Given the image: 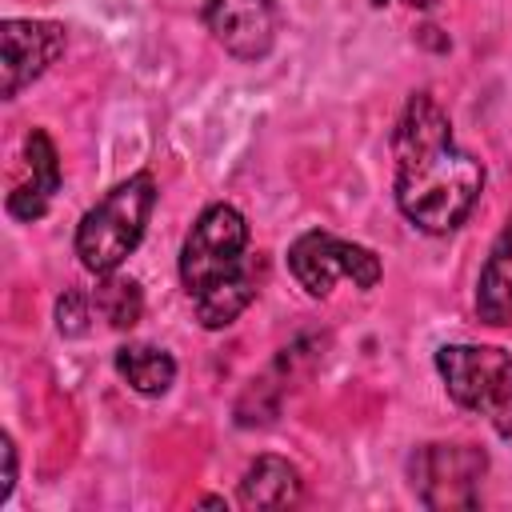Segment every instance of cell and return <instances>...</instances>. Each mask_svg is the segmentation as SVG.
I'll list each match as a JSON object with an SVG mask.
<instances>
[{"label":"cell","instance_id":"cell-11","mask_svg":"<svg viewBox=\"0 0 512 512\" xmlns=\"http://www.w3.org/2000/svg\"><path fill=\"white\" fill-rule=\"evenodd\" d=\"M300 500V472L280 456H256L240 476L244 508H288Z\"/></svg>","mask_w":512,"mask_h":512},{"label":"cell","instance_id":"cell-4","mask_svg":"<svg viewBox=\"0 0 512 512\" xmlns=\"http://www.w3.org/2000/svg\"><path fill=\"white\" fill-rule=\"evenodd\" d=\"M436 372L460 408L484 416L500 436H512V352L496 344H444Z\"/></svg>","mask_w":512,"mask_h":512},{"label":"cell","instance_id":"cell-6","mask_svg":"<svg viewBox=\"0 0 512 512\" xmlns=\"http://www.w3.org/2000/svg\"><path fill=\"white\" fill-rule=\"evenodd\" d=\"M288 268L308 296H328L336 280H352L356 288H372L380 280L376 252L332 232H304L288 248Z\"/></svg>","mask_w":512,"mask_h":512},{"label":"cell","instance_id":"cell-16","mask_svg":"<svg viewBox=\"0 0 512 512\" xmlns=\"http://www.w3.org/2000/svg\"><path fill=\"white\" fill-rule=\"evenodd\" d=\"M376 4H384V0H376ZM404 4H412V8H428L432 0H404Z\"/></svg>","mask_w":512,"mask_h":512},{"label":"cell","instance_id":"cell-3","mask_svg":"<svg viewBox=\"0 0 512 512\" xmlns=\"http://www.w3.org/2000/svg\"><path fill=\"white\" fill-rule=\"evenodd\" d=\"M152 204H156V180L148 172H136V176L120 180L96 208L84 212V220L76 228L80 264L96 276L116 272L128 260V252L140 244Z\"/></svg>","mask_w":512,"mask_h":512},{"label":"cell","instance_id":"cell-7","mask_svg":"<svg viewBox=\"0 0 512 512\" xmlns=\"http://www.w3.org/2000/svg\"><path fill=\"white\" fill-rule=\"evenodd\" d=\"M0 92L4 100H16L24 84H32L60 52H64V28L56 20H4L0 28Z\"/></svg>","mask_w":512,"mask_h":512},{"label":"cell","instance_id":"cell-9","mask_svg":"<svg viewBox=\"0 0 512 512\" xmlns=\"http://www.w3.org/2000/svg\"><path fill=\"white\" fill-rule=\"evenodd\" d=\"M24 172L28 176L8 192V212L16 220H36L48 212V204L60 188V160H56L48 132H40V128H32L24 140Z\"/></svg>","mask_w":512,"mask_h":512},{"label":"cell","instance_id":"cell-8","mask_svg":"<svg viewBox=\"0 0 512 512\" xmlns=\"http://www.w3.org/2000/svg\"><path fill=\"white\" fill-rule=\"evenodd\" d=\"M204 20H208V32L236 60H260L272 52L276 0H208Z\"/></svg>","mask_w":512,"mask_h":512},{"label":"cell","instance_id":"cell-13","mask_svg":"<svg viewBox=\"0 0 512 512\" xmlns=\"http://www.w3.org/2000/svg\"><path fill=\"white\" fill-rule=\"evenodd\" d=\"M140 308H144V296L136 288V280H124V276H112L96 288V312L112 324V328H132L140 320Z\"/></svg>","mask_w":512,"mask_h":512},{"label":"cell","instance_id":"cell-14","mask_svg":"<svg viewBox=\"0 0 512 512\" xmlns=\"http://www.w3.org/2000/svg\"><path fill=\"white\" fill-rule=\"evenodd\" d=\"M56 320H60V332L80 336L84 332V320H88V300L80 292H64L60 304H56Z\"/></svg>","mask_w":512,"mask_h":512},{"label":"cell","instance_id":"cell-5","mask_svg":"<svg viewBox=\"0 0 512 512\" xmlns=\"http://www.w3.org/2000/svg\"><path fill=\"white\" fill-rule=\"evenodd\" d=\"M484 468H488V456L476 444H460V440L424 444L412 456V488H416L420 504L436 508V512L476 508Z\"/></svg>","mask_w":512,"mask_h":512},{"label":"cell","instance_id":"cell-15","mask_svg":"<svg viewBox=\"0 0 512 512\" xmlns=\"http://www.w3.org/2000/svg\"><path fill=\"white\" fill-rule=\"evenodd\" d=\"M0 448H4V480H0V500H8V496H12V484H16V444H12V436H4V440H0Z\"/></svg>","mask_w":512,"mask_h":512},{"label":"cell","instance_id":"cell-10","mask_svg":"<svg viewBox=\"0 0 512 512\" xmlns=\"http://www.w3.org/2000/svg\"><path fill=\"white\" fill-rule=\"evenodd\" d=\"M476 312L492 328L512 324V216H508L504 232L496 236L488 260L480 268V280H476Z\"/></svg>","mask_w":512,"mask_h":512},{"label":"cell","instance_id":"cell-2","mask_svg":"<svg viewBox=\"0 0 512 512\" xmlns=\"http://www.w3.org/2000/svg\"><path fill=\"white\" fill-rule=\"evenodd\" d=\"M248 224L232 204H208L180 248V280L204 328H228L252 300L260 272L244 256Z\"/></svg>","mask_w":512,"mask_h":512},{"label":"cell","instance_id":"cell-1","mask_svg":"<svg viewBox=\"0 0 512 512\" xmlns=\"http://www.w3.org/2000/svg\"><path fill=\"white\" fill-rule=\"evenodd\" d=\"M396 152V204L424 232H452L468 220L484 192V168L452 140L448 112L416 92L392 136Z\"/></svg>","mask_w":512,"mask_h":512},{"label":"cell","instance_id":"cell-12","mask_svg":"<svg viewBox=\"0 0 512 512\" xmlns=\"http://www.w3.org/2000/svg\"><path fill=\"white\" fill-rule=\"evenodd\" d=\"M116 372L140 396H164L176 380V360L156 344H124L116 352Z\"/></svg>","mask_w":512,"mask_h":512}]
</instances>
